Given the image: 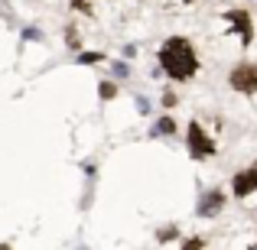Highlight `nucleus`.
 <instances>
[{
  "mask_svg": "<svg viewBox=\"0 0 257 250\" xmlns=\"http://www.w3.org/2000/svg\"><path fill=\"white\" fill-rule=\"evenodd\" d=\"M160 69L173 78V82H189L199 72V56H195L192 43L182 36H170L160 49Z\"/></svg>",
  "mask_w": 257,
  "mask_h": 250,
  "instance_id": "obj_1",
  "label": "nucleus"
},
{
  "mask_svg": "<svg viewBox=\"0 0 257 250\" xmlns=\"http://www.w3.org/2000/svg\"><path fill=\"white\" fill-rule=\"evenodd\" d=\"M186 140H189V153H192V159L215 156V143H212V137L202 130V124H195V120H192V124L186 127Z\"/></svg>",
  "mask_w": 257,
  "mask_h": 250,
  "instance_id": "obj_2",
  "label": "nucleus"
},
{
  "mask_svg": "<svg viewBox=\"0 0 257 250\" xmlns=\"http://www.w3.org/2000/svg\"><path fill=\"white\" fill-rule=\"evenodd\" d=\"M228 85H231L234 91H241V94H254L257 91V65L254 62L234 65L231 75H228Z\"/></svg>",
  "mask_w": 257,
  "mask_h": 250,
  "instance_id": "obj_3",
  "label": "nucleus"
},
{
  "mask_svg": "<svg viewBox=\"0 0 257 250\" xmlns=\"http://www.w3.org/2000/svg\"><path fill=\"white\" fill-rule=\"evenodd\" d=\"M231 185H234V195H238V198H244V195L257 192V166H254V169H244V172H238Z\"/></svg>",
  "mask_w": 257,
  "mask_h": 250,
  "instance_id": "obj_4",
  "label": "nucleus"
},
{
  "mask_svg": "<svg viewBox=\"0 0 257 250\" xmlns=\"http://www.w3.org/2000/svg\"><path fill=\"white\" fill-rule=\"evenodd\" d=\"M228 23H231L234 30H241V43L251 46L254 30H251V17H247V10H231V13H228Z\"/></svg>",
  "mask_w": 257,
  "mask_h": 250,
  "instance_id": "obj_5",
  "label": "nucleus"
},
{
  "mask_svg": "<svg viewBox=\"0 0 257 250\" xmlns=\"http://www.w3.org/2000/svg\"><path fill=\"white\" fill-rule=\"evenodd\" d=\"M225 205V195L218 192V188H212V192L202 198V208H199V214L202 218H208V214H218V208Z\"/></svg>",
  "mask_w": 257,
  "mask_h": 250,
  "instance_id": "obj_6",
  "label": "nucleus"
},
{
  "mask_svg": "<svg viewBox=\"0 0 257 250\" xmlns=\"http://www.w3.org/2000/svg\"><path fill=\"white\" fill-rule=\"evenodd\" d=\"M157 133H163V137H170V133H176V124L170 117H160L157 120Z\"/></svg>",
  "mask_w": 257,
  "mask_h": 250,
  "instance_id": "obj_7",
  "label": "nucleus"
},
{
  "mask_svg": "<svg viewBox=\"0 0 257 250\" xmlns=\"http://www.w3.org/2000/svg\"><path fill=\"white\" fill-rule=\"evenodd\" d=\"M98 94H101V98H104V101H111L114 94H117V88H114L111 82H101V88H98Z\"/></svg>",
  "mask_w": 257,
  "mask_h": 250,
  "instance_id": "obj_8",
  "label": "nucleus"
},
{
  "mask_svg": "<svg viewBox=\"0 0 257 250\" xmlns=\"http://www.w3.org/2000/svg\"><path fill=\"white\" fill-rule=\"evenodd\" d=\"M101 52H78V62H85V65H91V62H101Z\"/></svg>",
  "mask_w": 257,
  "mask_h": 250,
  "instance_id": "obj_9",
  "label": "nucleus"
},
{
  "mask_svg": "<svg viewBox=\"0 0 257 250\" xmlns=\"http://www.w3.org/2000/svg\"><path fill=\"white\" fill-rule=\"evenodd\" d=\"M182 250H205V244L199 237H189V240H182Z\"/></svg>",
  "mask_w": 257,
  "mask_h": 250,
  "instance_id": "obj_10",
  "label": "nucleus"
},
{
  "mask_svg": "<svg viewBox=\"0 0 257 250\" xmlns=\"http://www.w3.org/2000/svg\"><path fill=\"white\" fill-rule=\"evenodd\" d=\"M65 39H69V49H82V46H78V36H75V30H72V26H69V33H65Z\"/></svg>",
  "mask_w": 257,
  "mask_h": 250,
  "instance_id": "obj_11",
  "label": "nucleus"
},
{
  "mask_svg": "<svg viewBox=\"0 0 257 250\" xmlns=\"http://www.w3.org/2000/svg\"><path fill=\"white\" fill-rule=\"evenodd\" d=\"M173 237H176L173 227H163V231H160V240H173Z\"/></svg>",
  "mask_w": 257,
  "mask_h": 250,
  "instance_id": "obj_12",
  "label": "nucleus"
},
{
  "mask_svg": "<svg viewBox=\"0 0 257 250\" xmlns=\"http://www.w3.org/2000/svg\"><path fill=\"white\" fill-rule=\"evenodd\" d=\"M163 104H166V107H173V104H176V94H173V91H166V94H163Z\"/></svg>",
  "mask_w": 257,
  "mask_h": 250,
  "instance_id": "obj_13",
  "label": "nucleus"
},
{
  "mask_svg": "<svg viewBox=\"0 0 257 250\" xmlns=\"http://www.w3.org/2000/svg\"><path fill=\"white\" fill-rule=\"evenodd\" d=\"M0 250H10V247H7V244H0Z\"/></svg>",
  "mask_w": 257,
  "mask_h": 250,
  "instance_id": "obj_14",
  "label": "nucleus"
},
{
  "mask_svg": "<svg viewBox=\"0 0 257 250\" xmlns=\"http://www.w3.org/2000/svg\"><path fill=\"white\" fill-rule=\"evenodd\" d=\"M254 250H257V247H254Z\"/></svg>",
  "mask_w": 257,
  "mask_h": 250,
  "instance_id": "obj_15",
  "label": "nucleus"
}]
</instances>
